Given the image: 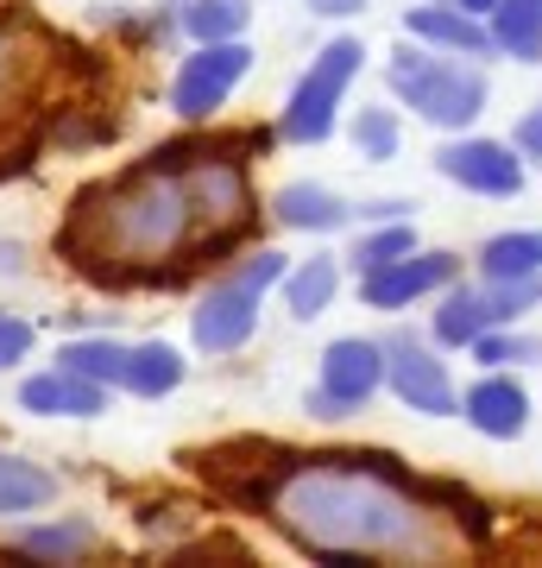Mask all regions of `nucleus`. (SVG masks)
<instances>
[{
    "instance_id": "412c9836",
    "label": "nucleus",
    "mask_w": 542,
    "mask_h": 568,
    "mask_svg": "<svg viewBox=\"0 0 542 568\" xmlns=\"http://www.w3.org/2000/svg\"><path fill=\"white\" fill-rule=\"evenodd\" d=\"M492 44L511 51V58H542V0H499Z\"/></svg>"
},
{
    "instance_id": "7c9ffc66",
    "label": "nucleus",
    "mask_w": 542,
    "mask_h": 568,
    "mask_svg": "<svg viewBox=\"0 0 542 568\" xmlns=\"http://www.w3.org/2000/svg\"><path fill=\"white\" fill-rule=\"evenodd\" d=\"M518 152H530V159H542V108L518 121Z\"/></svg>"
},
{
    "instance_id": "1a4fd4ad",
    "label": "nucleus",
    "mask_w": 542,
    "mask_h": 568,
    "mask_svg": "<svg viewBox=\"0 0 542 568\" xmlns=\"http://www.w3.org/2000/svg\"><path fill=\"white\" fill-rule=\"evenodd\" d=\"M454 278H461L454 253H398V260H385V265H366L360 297L372 310H403V304H417L422 291H442Z\"/></svg>"
},
{
    "instance_id": "473e14b6",
    "label": "nucleus",
    "mask_w": 542,
    "mask_h": 568,
    "mask_svg": "<svg viewBox=\"0 0 542 568\" xmlns=\"http://www.w3.org/2000/svg\"><path fill=\"white\" fill-rule=\"evenodd\" d=\"M454 7H467V13H480V20H492V13H499V0H454Z\"/></svg>"
},
{
    "instance_id": "f257e3e1",
    "label": "nucleus",
    "mask_w": 542,
    "mask_h": 568,
    "mask_svg": "<svg viewBox=\"0 0 542 568\" xmlns=\"http://www.w3.org/2000/svg\"><path fill=\"white\" fill-rule=\"evenodd\" d=\"M265 511L290 544L328 568L436 549L429 511L410 506V487L391 455H309L278 480Z\"/></svg>"
},
{
    "instance_id": "20e7f679",
    "label": "nucleus",
    "mask_w": 542,
    "mask_h": 568,
    "mask_svg": "<svg viewBox=\"0 0 542 568\" xmlns=\"http://www.w3.org/2000/svg\"><path fill=\"white\" fill-rule=\"evenodd\" d=\"M385 77H391V89H398L429 126H467V121H480V108H485V77L480 70L422 58V51H398Z\"/></svg>"
},
{
    "instance_id": "0eeeda50",
    "label": "nucleus",
    "mask_w": 542,
    "mask_h": 568,
    "mask_svg": "<svg viewBox=\"0 0 542 568\" xmlns=\"http://www.w3.org/2000/svg\"><path fill=\"white\" fill-rule=\"evenodd\" d=\"M385 386V347L379 342H328L321 354V386L309 392V417H354V410Z\"/></svg>"
},
{
    "instance_id": "7ed1b4c3",
    "label": "nucleus",
    "mask_w": 542,
    "mask_h": 568,
    "mask_svg": "<svg viewBox=\"0 0 542 568\" xmlns=\"http://www.w3.org/2000/svg\"><path fill=\"white\" fill-rule=\"evenodd\" d=\"M278 278H284V253H253L234 278L208 284V297L196 304V323H190L202 354H234V347L253 342V328H259V297Z\"/></svg>"
},
{
    "instance_id": "aec40b11",
    "label": "nucleus",
    "mask_w": 542,
    "mask_h": 568,
    "mask_svg": "<svg viewBox=\"0 0 542 568\" xmlns=\"http://www.w3.org/2000/svg\"><path fill=\"white\" fill-rule=\"evenodd\" d=\"M58 499V480L44 474V467L20 462V455H0V518H13V511H39Z\"/></svg>"
},
{
    "instance_id": "cd10ccee",
    "label": "nucleus",
    "mask_w": 542,
    "mask_h": 568,
    "mask_svg": "<svg viewBox=\"0 0 542 568\" xmlns=\"http://www.w3.org/2000/svg\"><path fill=\"white\" fill-rule=\"evenodd\" d=\"M398 253H417V234H410L403 222H398V227H385V234H366L354 260H360V265H385V260H398Z\"/></svg>"
},
{
    "instance_id": "2f4dec72",
    "label": "nucleus",
    "mask_w": 542,
    "mask_h": 568,
    "mask_svg": "<svg viewBox=\"0 0 542 568\" xmlns=\"http://www.w3.org/2000/svg\"><path fill=\"white\" fill-rule=\"evenodd\" d=\"M316 13H360V0H309Z\"/></svg>"
},
{
    "instance_id": "bb28decb",
    "label": "nucleus",
    "mask_w": 542,
    "mask_h": 568,
    "mask_svg": "<svg viewBox=\"0 0 542 568\" xmlns=\"http://www.w3.org/2000/svg\"><path fill=\"white\" fill-rule=\"evenodd\" d=\"M473 354H480L485 366H523V361H536L542 347L530 342V335H492V328H485L480 342H473Z\"/></svg>"
},
{
    "instance_id": "f3484780",
    "label": "nucleus",
    "mask_w": 542,
    "mask_h": 568,
    "mask_svg": "<svg viewBox=\"0 0 542 568\" xmlns=\"http://www.w3.org/2000/svg\"><path fill=\"white\" fill-rule=\"evenodd\" d=\"M335 284H341L335 260H328V253H309L297 272H284V304H290V316H303V323L321 316V310L335 304Z\"/></svg>"
},
{
    "instance_id": "2eb2a0df",
    "label": "nucleus",
    "mask_w": 542,
    "mask_h": 568,
    "mask_svg": "<svg viewBox=\"0 0 542 568\" xmlns=\"http://www.w3.org/2000/svg\"><path fill=\"white\" fill-rule=\"evenodd\" d=\"M272 215L284 227H309V234H328V227H347L354 209L335 196V190H321V183H284L278 196H272Z\"/></svg>"
},
{
    "instance_id": "f8f14e48",
    "label": "nucleus",
    "mask_w": 542,
    "mask_h": 568,
    "mask_svg": "<svg viewBox=\"0 0 542 568\" xmlns=\"http://www.w3.org/2000/svg\"><path fill=\"white\" fill-rule=\"evenodd\" d=\"M20 405L39 410V417H95V410H108V386L101 379H82L70 366H51V373H39V379L20 386Z\"/></svg>"
},
{
    "instance_id": "c85d7f7f",
    "label": "nucleus",
    "mask_w": 542,
    "mask_h": 568,
    "mask_svg": "<svg viewBox=\"0 0 542 568\" xmlns=\"http://www.w3.org/2000/svg\"><path fill=\"white\" fill-rule=\"evenodd\" d=\"M25 354H32V323H20V316L0 310V366H20Z\"/></svg>"
},
{
    "instance_id": "dca6fc26",
    "label": "nucleus",
    "mask_w": 542,
    "mask_h": 568,
    "mask_svg": "<svg viewBox=\"0 0 542 568\" xmlns=\"http://www.w3.org/2000/svg\"><path fill=\"white\" fill-rule=\"evenodd\" d=\"M183 379V354L164 342H140L133 354H126V379L121 386L133 392V398H164V392H177Z\"/></svg>"
},
{
    "instance_id": "5701e85b",
    "label": "nucleus",
    "mask_w": 542,
    "mask_h": 568,
    "mask_svg": "<svg viewBox=\"0 0 542 568\" xmlns=\"http://www.w3.org/2000/svg\"><path fill=\"white\" fill-rule=\"evenodd\" d=\"M246 20H253V7H246V0H190V7H183V32H190L196 44L241 39Z\"/></svg>"
},
{
    "instance_id": "a211bd4d",
    "label": "nucleus",
    "mask_w": 542,
    "mask_h": 568,
    "mask_svg": "<svg viewBox=\"0 0 542 568\" xmlns=\"http://www.w3.org/2000/svg\"><path fill=\"white\" fill-rule=\"evenodd\" d=\"M492 328V316H485V297L473 291V284H454L442 297V310H436V342L442 347H473Z\"/></svg>"
},
{
    "instance_id": "423d86ee",
    "label": "nucleus",
    "mask_w": 542,
    "mask_h": 568,
    "mask_svg": "<svg viewBox=\"0 0 542 568\" xmlns=\"http://www.w3.org/2000/svg\"><path fill=\"white\" fill-rule=\"evenodd\" d=\"M190 462H196V474L222 493V499L265 511L272 493H278V480L303 462V455H284V448H272V443H222V448H208V455H190Z\"/></svg>"
},
{
    "instance_id": "4be33fe9",
    "label": "nucleus",
    "mask_w": 542,
    "mask_h": 568,
    "mask_svg": "<svg viewBox=\"0 0 542 568\" xmlns=\"http://www.w3.org/2000/svg\"><path fill=\"white\" fill-rule=\"evenodd\" d=\"M126 354H133L126 342H108V335H95V342L58 347V366H70V373H82V379H101V386H121V379H126Z\"/></svg>"
},
{
    "instance_id": "a878e982",
    "label": "nucleus",
    "mask_w": 542,
    "mask_h": 568,
    "mask_svg": "<svg viewBox=\"0 0 542 568\" xmlns=\"http://www.w3.org/2000/svg\"><path fill=\"white\" fill-rule=\"evenodd\" d=\"M354 145H360V159H391V152H398V121H391V108H360Z\"/></svg>"
},
{
    "instance_id": "ddd939ff",
    "label": "nucleus",
    "mask_w": 542,
    "mask_h": 568,
    "mask_svg": "<svg viewBox=\"0 0 542 568\" xmlns=\"http://www.w3.org/2000/svg\"><path fill=\"white\" fill-rule=\"evenodd\" d=\"M461 410H467V424L480 429V436H499V443L523 436V424H530V398H523V386L504 379V373L480 379V386L461 398Z\"/></svg>"
},
{
    "instance_id": "39448f33",
    "label": "nucleus",
    "mask_w": 542,
    "mask_h": 568,
    "mask_svg": "<svg viewBox=\"0 0 542 568\" xmlns=\"http://www.w3.org/2000/svg\"><path fill=\"white\" fill-rule=\"evenodd\" d=\"M360 39H335V44H321V58L303 70V82L290 89V102H284V121L278 133L284 140H297V145H316L335 133V108H341L347 95V82L360 77Z\"/></svg>"
},
{
    "instance_id": "9b49d317",
    "label": "nucleus",
    "mask_w": 542,
    "mask_h": 568,
    "mask_svg": "<svg viewBox=\"0 0 542 568\" xmlns=\"http://www.w3.org/2000/svg\"><path fill=\"white\" fill-rule=\"evenodd\" d=\"M436 171L448 183H461L473 196H518L523 190V159H511V145L499 140H454L436 152Z\"/></svg>"
},
{
    "instance_id": "6ab92c4d",
    "label": "nucleus",
    "mask_w": 542,
    "mask_h": 568,
    "mask_svg": "<svg viewBox=\"0 0 542 568\" xmlns=\"http://www.w3.org/2000/svg\"><path fill=\"white\" fill-rule=\"evenodd\" d=\"M20 556H39V562H76L95 549V525L89 518H58V525H39V530H20Z\"/></svg>"
},
{
    "instance_id": "393cba45",
    "label": "nucleus",
    "mask_w": 542,
    "mask_h": 568,
    "mask_svg": "<svg viewBox=\"0 0 542 568\" xmlns=\"http://www.w3.org/2000/svg\"><path fill=\"white\" fill-rule=\"evenodd\" d=\"M485 316H492V328L499 323H518L523 310L542 304V272H523V278H485Z\"/></svg>"
},
{
    "instance_id": "9d476101",
    "label": "nucleus",
    "mask_w": 542,
    "mask_h": 568,
    "mask_svg": "<svg viewBox=\"0 0 542 568\" xmlns=\"http://www.w3.org/2000/svg\"><path fill=\"white\" fill-rule=\"evenodd\" d=\"M385 386L398 392L410 410H422V417H454V410H461L448 366L422 342H391L385 347Z\"/></svg>"
},
{
    "instance_id": "f03ea898",
    "label": "nucleus",
    "mask_w": 542,
    "mask_h": 568,
    "mask_svg": "<svg viewBox=\"0 0 542 568\" xmlns=\"http://www.w3.org/2000/svg\"><path fill=\"white\" fill-rule=\"evenodd\" d=\"M196 222L202 215L183 178V152L158 145L114 183H89L58 246L101 284H158V260L196 265V241H190Z\"/></svg>"
},
{
    "instance_id": "b1692460",
    "label": "nucleus",
    "mask_w": 542,
    "mask_h": 568,
    "mask_svg": "<svg viewBox=\"0 0 542 568\" xmlns=\"http://www.w3.org/2000/svg\"><path fill=\"white\" fill-rule=\"evenodd\" d=\"M480 272L485 278H523V272H542V234H499V241H485Z\"/></svg>"
},
{
    "instance_id": "4468645a",
    "label": "nucleus",
    "mask_w": 542,
    "mask_h": 568,
    "mask_svg": "<svg viewBox=\"0 0 542 568\" xmlns=\"http://www.w3.org/2000/svg\"><path fill=\"white\" fill-rule=\"evenodd\" d=\"M403 32L422 44H442V51H467V58H480L492 51V26H480V13H467V7H410L403 13Z\"/></svg>"
},
{
    "instance_id": "c756f323",
    "label": "nucleus",
    "mask_w": 542,
    "mask_h": 568,
    "mask_svg": "<svg viewBox=\"0 0 542 568\" xmlns=\"http://www.w3.org/2000/svg\"><path fill=\"white\" fill-rule=\"evenodd\" d=\"M20 44H13V32H7V26H0V102H7V95H13V82H20Z\"/></svg>"
},
{
    "instance_id": "6e6552de",
    "label": "nucleus",
    "mask_w": 542,
    "mask_h": 568,
    "mask_svg": "<svg viewBox=\"0 0 542 568\" xmlns=\"http://www.w3.org/2000/svg\"><path fill=\"white\" fill-rule=\"evenodd\" d=\"M246 70H253V51H246L241 39L196 44V51L183 58L177 82H171V108H177L183 121H202V114H215V108L241 89Z\"/></svg>"
}]
</instances>
